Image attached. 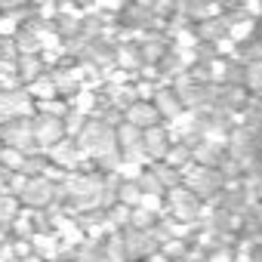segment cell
Wrapping results in <instances>:
<instances>
[{"label":"cell","mask_w":262,"mask_h":262,"mask_svg":"<svg viewBox=\"0 0 262 262\" xmlns=\"http://www.w3.org/2000/svg\"><path fill=\"white\" fill-rule=\"evenodd\" d=\"M0 262H262V0H0Z\"/></svg>","instance_id":"cell-1"}]
</instances>
